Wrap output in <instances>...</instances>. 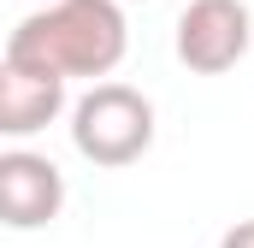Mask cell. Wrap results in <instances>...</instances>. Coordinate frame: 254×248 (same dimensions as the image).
Wrapping results in <instances>:
<instances>
[{
    "label": "cell",
    "instance_id": "6",
    "mask_svg": "<svg viewBox=\"0 0 254 248\" xmlns=\"http://www.w3.org/2000/svg\"><path fill=\"white\" fill-rule=\"evenodd\" d=\"M219 248H254V219H243V225H231V231L219 237Z\"/></svg>",
    "mask_w": 254,
    "mask_h": 248
},
{
    "label": "cell",
    "instance_id": "2",
    "mask_svg": "<svg viewBox=\"0 0 254 248\" xmlns=\"http://www.w3.org/2000/svg\"><path fill=\"white\" fill-rule=\"evenodd\" d=\"M71 148L101 172L136 166L154 148V101L130 83H95L71 101Z\"/></svg>",
    "mask_w": 254,
    "mask_h": 248
},
{
    "label": "cell",
    "instance_id": "4",
    "mask_svg": "<svg viewBox=\"0 0 254 248\" xmlns=\"http://www.w3.org/2000/svg\"><path fill=\"white\" fill-rule=\"evenodd\" d=\"M65 207V172L36 148L0 154V225L6 231H42Z\"/></svg>",
    "mask_w": 254,
    "mask_h": 248
},
{
    "label": "cell",
    "instance_id": "1",
    "mask_svg": "<svg viewBox=\"0 0 254 248\" xmlns=\"http://www.w3.org/2000/svg\"><path fill=\"white\" fill-rule=\"evenodd\" d=\"M130 54V24L119 0H48L18 18L6 36V60L54 77H113Z\"/></svg>",
    "mask_w": 254,
    "mask_h": 248
},
{
    "label": "cell",
    "instance_id": "3",
    "mask_svg": "<svg viewBox=\"0 0 254 248\" xmlns=\"http://www.w3.org/2000/svg\"><path fill=\"white\" fill-rule=\"evenodd\" d=\"M254 42V18L243 0H190L178 18V60L195 77H219L249 54Z\"/></svg>",
    "mask_w": 254,
    "mask_h": 248
},
{
    "label": "cell",
    "instance_id": "5",
    "mask_svg": "<svg viewBox=\"0 0 254 248\" xmlns=\"http://www.w3.org/2000/svg\"><path fill=\"white\" fill-rule=\"evenodd\" d=\"M65 83L71 77H54V71H30V65H0V136L24 142L36 130L65 113Z\"/></svg>",
    "mask_w": 254,
    "mask_h": 248
}]
</instances>
